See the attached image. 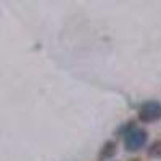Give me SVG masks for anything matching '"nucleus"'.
Masks as SVG:
<instances>
[{
	"label": "nucleus",
	"mask_w": 161,
	"mask_h": 161,
	"mask_svg": "<svg viewBox=\"0 0 161 161\" xmlns=\"http://www.w3.org/2000/svg\"><path fill=\"white\" fill-rule=\"evenodd\" d=\"M139 119L142 123H155L161 119V103L159 102H145L139 110Z\"/></svg>",
	"instance_id": "f03ea898"
},
{
	"label": "nucleus",
	"mask_w": 161,
	"mask_h": 161,
	"mask_svg": "<svg viewBox=\"0 0 161 161\" xmlns=\"http://www.w3.org/2000/svg\"><path fill=\"white\" fill-rule=\"evenodd\" d=\"M147 137H148L147 130L130 126L124 132V148L127 152H137V150H140L142 147L145 145V142H147Z\"/></svg>",
	"instance_id": "f257e3e1"
},
{
	"label": "nucleus",
	"mask_w": 161,
	"mask_h": 161,
	"mask_svg": "<svg viewBox=\"0 0 161 161\" xmlns=\"http://www.w3.org/2000/svg\"><path fill=\"white\" fill-rule=\"evenodd\" d=\"M116 153V143L113 140H108L103 147H102V150L98 153V161H106V159H110L113 158Z\"/></svg>",
	"instance_id": "7ed1b4c3"
},
{
	"label": "nucleus",
	"mask_w": 161,
	"mask_h": 161,
	"mask_svg": "<svg viewBox=\"0 0 161 161\" xmlns=\"http://www.w3.org/2000/svg\"><path fill=\"white\" fill-rule=\"evenodd\" d=\"M134 161H139V159H134Z\"/></svg>",
	"instance_id": "39448f33"
},
{
	"label": "nucleus",
	"mask_w": 161,
	"mask_h": 161,
	"mask_svg": "<svg viewBox=\"0 0 161 161\" xmlns=\"http://www.w3.org/2000/svg\"><path fill=\"white\" fill-rule=\"evenodd\" d=\"M148 156L150 158H161V140L152 143V147L148 148Z\"/></svg>",
	"instance_id": "20e7f679"
}]
</instances>
